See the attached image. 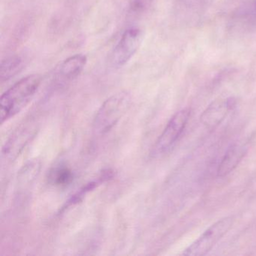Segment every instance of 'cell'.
<instances>
[{
	"label": "cell",
	"instance_id": "6",
	"mask_svg": "<svg viewBox=\"0 0 256 256\" xmlns=\"http://www.w3.org/2000/svg\"><path fill=\"white\" fill-rule=\"evenodd\" d=\"M236 106L233 98H218L212 102L202 114L200 120L210 128L218 126Z\"/></svg>",
	"mask_w": 256,
	"mask_h": 256
},
{
	"label": "cell",
	"instance_id": "8",
	"mask_svg": "<svg viewBox=\"0 0 256 256\" xmlns=\"http://www.w3.org/2000/svg\"><path fill=\"white\" fill-rule=\"evenodd\" d=\"M247 152V146L244 143H236L232 145L223 156L218 164L217 175L220 178L227 176L232 173L239 163L242 161Z\"/></svg>",
	"mask_w": 256,
	"mask_h": 256
},
{
	"label": "cell",
	"instance_id": "12",
	"mask_svg": "<svg viewBox=\"0 0 256 256\" xmlns=\"http://www.w3.org/2000/svg\"></svg>",
	"mask_w": 256,
	"mask_h": 256
},
{
	"label": "cell",
	"instance_id": "1",
	"mask_svg": "<svg viewBox=\"0 0 256 256\" xmlns=\"http://www.w3.org/2000/svg\"><path fill=\"white\" fill-rule=\"evenodd\" d=\"M42 78L34 74L20 79L0 98V118L4 122L22 112L34 98L41 85Z\"/></svg>",
	"mask_w": 256,
	"mask_h": 256
},
{
	"label": "cell",
	"instance_id": "10",
	"mask_svg": "<svg viewBox=\"0 0 256 256\" xmlns=\"http://www.w3.org/2000/svg\"><path fill=\"white\" fill-rule=\"evenodd\" d=\"M50 179L54 184L58 186H66L72 180V174L68 169L60 168L52 172Z\"/></svg>",
	"mask_w": 256,
	"mask_h": 256
},
{
	"label": "cell",
	"instance_id": "7",
	"mask_svg": "<svg viewBox=\"0 0 256 256\" xmlns=\"http://www.w3.org/2000/svg\"><path fill=\"white\" fill-rule=\"evenodd\" d=\"M88 62V58L85 55H73L62 61L56 68V79L58 82H67L76 78L80 76Z\"/></svg>",
	"mask_w": 256,
	"mask_h": 256
},
{
	"label": "cell",
	"instance_id": "4",
	"mask_svg": "<svg viewBox=\"0 0 256 256\" xmlns=\"http://www.w3.org/2000/svg\"><path fill=\"white\" fill-rule=\"evenodd\" d=\"M190 116L188 108L182 109L172 116L154 145L152 149L154 156L163 155L170 150L184 132Z\"/></svg>",
	"mask_w": 256,
	"mask_h": 256
},
{
	"label": "cell",
	"instance_id": "9",
	"mask_svg": "<svg viewBox=\"0 0 256 256\" xmlns=\"http://www.w3.org/2000/svg\"><path fill=\"white\" fill-rule=\"evenodd\" d=\"M24 66L23 58L18 55L8 56L2 60L0 66V78L2 82L10 80L18 74Z\"/></svg>",
	"mask_w": 256,
	"mask_h": 256
},
{
	"label": "cell",
	"instance_id": "11",
	"mask_svg": "<svg viewBox=\"0 0 256 256\" xmlns=\"http://www.w3.org/2000/svg\"><path fill=\"white\" fill-rule=\"evenodd\" d=\"M154 0H130V10L134 12H142L150 6Z\"/></svg>",
	"mask_w": 256,
	"mask_h": 256
},
{
	"label": "cell",
	"instance_id": "3",
	"mask_svg": "<svg viewBox=\"0 0 256 256\" xmlns=\"http://www.w3.org/2000/svg\"><path fill=\"white\" fill-rule=\"evenodd\" d=\"M233 217L228 216L218 220L208 228L194 242L186 248L182 254L202 256L208 254L216 244L228 232L233 226Z\"/></svg>",
	"mask_w": 256,
	"mask_h": 256
},
{
	"label": "cell",
	"instance_id": "2",
	"mask_svg": "<svg viewBox=\"0 0 256 256\" xmlns=\"http://www.w3.org/2000/svg\"><path fill=\"white\" fill-rule=\"evenodd\" d=\"M132 103L131 95L126 91L109 97L98 109L94 121V132L98 136L109 132L128 112Z\"/></svg>",
	"mask_w": 256,
	"mask_h": 256
},
{
	"label": "cell",
	"instance_id": "5",
	"mask_svg": "<svg viewBox=\"0 0 256 256\" xmlns=\"http://www.w3.org/2000/svg\"><path fill=\"white\" fill-rule=\"evenodd\" d=\"M143 40V32L140 28H131L122 34L120 40L114 48L112 64L115 68L125 66L137 53Z\"/></svg>",
	"mask_w": 256,
	"mask_h": 256
}]
</instances>
